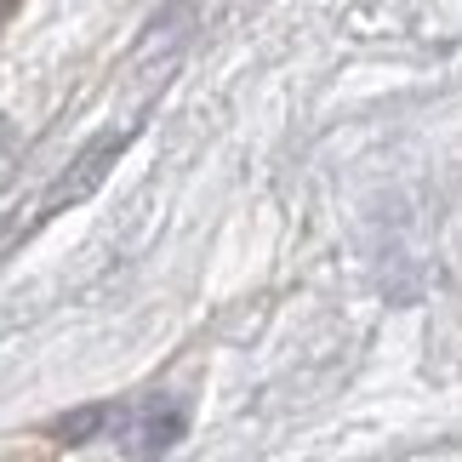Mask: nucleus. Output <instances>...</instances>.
Segmentation results:
<instances>
[{"label":"nucleus","instance_id":"nucleus-1","mask_svg":"<svg viewBox=\"0 0 462 462\" xmlns=\"http://www.w3.org/2000/svg\"><path fill=\"white\" fill-rule=\"evenodd\" d=\"M115 429L132 439V451L137 457H166L177 439L189 434V405H177V400H149V405H137V411H120L115 417Z\"/></svg>","mask_w":462,"mask_h":462},{"label":"nucleus","instance_id":"nucleus-2","mask_svg":"<svg viewBox=\"0 0 462 462\" xmlns=\"http://www.w3.org/2000/svg\"><path fill=\"white\" fill-rule=\"evenodd\" d=\"M115 417H120L115 405H86V411L58 422V439H63V446H86V439H97V429H109Z\"/></svg>","mask_w":462,"mask_h":462}]
</instances>
